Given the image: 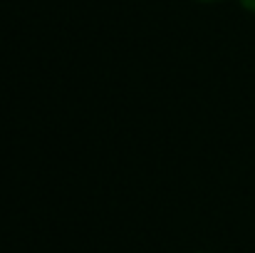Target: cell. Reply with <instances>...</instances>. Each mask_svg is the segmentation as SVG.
<instances>
[{
    "mask_svg": "<svg viewBox=\"0 0 255 253\" xmlns=\"http://www.w3.org/2000/svg\"><path fill=\"white\" fill-rule=\"evenodd\" d=\"M198 2H216V0H198Z\"/></svg>",
    "mask_w": 255,
    "mask_h": 253,
    "instance_id": "cell-2",
    "label": "cell"
},
{
    "mask_svg": "<svg viewBox=\"0 0 255 253\" xmlns=\"http://www.w3.org/2000/svg\"><path fill=\"white\" fill-rule=\"evenodd\" d=\"M241 5H243L248 12H255V0H241Z\"/></svg>",
    "mask_w": 255,
    "mask_h": 253,
    "instance_id": "cell-1",
    "label": "cell"
}]
</instances>
